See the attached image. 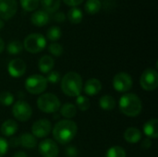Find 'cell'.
Returning <instances> with one entry per match:
<instances>
[{
	"label": "cell",
	"instance_id": "cell-1",
	"mask_svg": "<svg viewBox=\"0 0 158 157\" xmlns=\"http://www.w3.org/2000/svg\"><path fill=\"white\" fill-rule=\"evenodd\" d=\"M77 131V124L70 119H63L58 121L52 130L55 141L60 144H67L71 142L75 138Z\"/></svg>",
	"mask_w": 158,
	"mask_h": 157
},
{
	"label": "cell",
	"instance_id": "cell-2",
	"mask_svg": "<svg viewBox=\"0 0 158 157\" xmlns=\"http://www.w3.org/2000/svg\"><path fill=\"white\" fill-rule=\"evenodd\" d=\"M83 88V82L81 75L77 72L70 71L64 75L61 80V90L62 92L70 97L79 96Z\"/></svg>",
	"mask_w": 158,
	"mask_h": 157
},
{
	"label": "cell",
	"instance_id": "cell-3",
	"mask_svg": "<svg viewBox=\"0 0 158 157\" xmlns=\"http://www.w3.org/2000/svg\"><path fill=\"white\" fill-rule=\"evenodd\" d=\"M118 106L122 114L131 118L139 116L143 109L141 99L134 93H125L122 95L119 99Z\"/></svg>",
	"mask_w": 158,
	"mask_h": 157
},
{
	"label": "cell",
	"instance_id": "cell-4",
	"mask_svg": "<svg viewBox=\"0 0 158 157\" xmlns=\"http://www.w3.org/2000/svg\"><path fill=\"white\" fill-rule=\"evenodd\" d=\"M60 106L61 104L57 96L50 93H44L37 99V107L46 114L56 113Z\"/></svg>",
	"mask_w": 158,
	"mask_h": 157
},
{
	"label": "cell",
	"instance_id": "cell-5",
	"mask_svg": "<svg viewBox=\"0 0 158 157\" xmlns=\"http://www.w3.org/2000/svg\"><path fill=\"white\" fill-rule=\"evenodd\" d=\"M23 48L31 54L42 52L46 46V39L41 33H31L23 41Z\"/></svg>",
	"mask_w": 158,
	"mask_h": 157
},
{
	"label": "cell",
	"instance_id": "cell-6",
	"mask_svg": "<svg viewBox=\"0 0 158 157\" xmlns=\"http://www.w3.org/2000/svg\"><path fill=\"white\" fill-rule=\"evenodd\" d=\"M46 78L43 75L34 74L30 76L25 81V89L28 93L31 94H40L45 91L47 88Z\"/></svg>",
	"mask_w": 158,
	"mask_h": 157
},
{
	"label": "cell",
	"instance_id": "cell-7",
	"mask_svg": "<svg viewBox=\"0 0 158 157\" xmlns=\"http://www.w3.org/2000/svg\"><path fill=\"white\" fill-rule=\"evenodd\" d=\"M142 88L147 92L155 91L158 86V73L154 68H146L140 79Z\"/></svg>",
	"mask_w": 158,
	"mask_h": 157
},
{
	"label": "cell",
	"instance_id": "cell-8",
	"mask_svg": "<svg viewBox=\"0 0 158 157\" xmlns=\"http://www.w3.org/2000/svg\"><path fill=\"white\" fill-rule=\"evenodd\" d=\"M12 114L14 118L18 119L19 121L25 122L31 118L32 115V109L27 102L19 100V101H17L13 105Z\"/></svg>",
	"mask_w": 158,
	"mask_h": 157
},
{
	"label": "cell",
	"instance_id": "cell-9",
	"mask_svg": "<svg viewBox=\"0 0 158 157\" xmlns=\"http://www.w3.org/2000/svg\"><path fill=\"white\" fill-rule=\"evenodd\" d=\"M133 81L130 74L118 72L113 78V87L118 93H126L132 87Z\"/></svg>",
	"mask_w": 158,
	"mask_h": 157
},
{
	"label": "cell",
	"instance_id": "cell-10",
	"mask_svg": "<svg viewBox=\"0 0 158 157\" xmlns=\"http://www.w3.org/2000/svg\"><path fill=\"white\" fill-rule=\"evenodd\" d=\"M52 131V124L49 120L43 118L35 121L31 127V134L35 138H45Z\"/></svg>",
	"mask_w": 158,
	"mask_h": 157
},
{
	"label": "cell",
	"instance_id": "cell-11",
	"mask_svg": "<svg viewBox=\"0 0 158 157\" xmlns=\"http://www.w3.org/2000/svg\"><path fill=\"white\" fill-rule=\"evenodd\" d=\"M18 10L16 0H0V19L8 20L15 16Z\"/></svg>",
	"mask_w": 158,
	"mask_h": 157
},
{
	"label": "cell",
	"instance_id": "cell-12",
	"mask_svg": "<svg viewBox=\"0 0 158 157\" xmlns=\"http://www.w3.org/2000/svg\"><path fill=\"white\" fill-rule=\"evenodd\" d=\"M38 150L43 157H57L59 154V149L56 143L51 139L42 141L38 146Z\"/></svg>",
	"mask_w": 158,
	"mask_h": 157
},
{
	"label": "cell",
	"instance_id": "cell-13",
	"mask_svg": "<svg viewBox=\"0 0 158 157\" xmlns=\"http://www.w3.org/2000/svg\"><path fill=\"white\" fill-rule=\"evenodd\" d=\"M7 71L11 77L20 78L26 72V63L20 58H15L8 63Z\"/></svg>",
	"mask_w": 158,
	"mask_h": 157
},
{
	"label": "cell",
	"instance_id": "cell-14",
	"mask_svg": "<svg viewBox=\"0 0 158 157\" xmlns=\"http://www.w3.org/2000/svg\"><path fill=\"white\" fill-rule=\"evenodd\" d=\"M82 90L84 91V93L89 95V96H94L98 94L101 90H102V83L99 80L97 79H89L85 84L84 87L82 88Z\"/></svg>",
	"mask_w": 158,
	"mask_h": 157
},
{
	"label": "cell",
	"instance_id": "cell-15",
	"mask_svg": "<svg viewBox=\"0 0 158 157\" xmlns=\"http://www.w3.org/2000/svg\"><path fill=\"white\" fill-rule=\"evenodd\" d=\"M49 19L50 18H49L48 13L41 9L32 13L31 17V21L36 27H43L49 22Z\"/></svg>",
	"mask_w": 158,
	"mask_h": 157
},
{
	"label": "cell",
	"instance_id": "cell-16",
	"mask_svg": "<svg viewBox=\"0 0 158 157\" xmlns=\"http://www.w3.org/2000/svg\"><path fill=\"white\" fill-rule=\"evenodd\" d=\"M143 132L149 139H157L158 121L156 118L149 119L143 125Z\"/></svg>",
	"mask_w": 158,
	"mask_h": 157
},
{
	"label": "cell",
	"instance_id": "cell-17",
	"mask_svg": "<svg viewBox=\"0 0 158 157\" xmlns=\"http://www.w3.org/2000/svg\"><path fill=\"white\" fill-rule=\"evenodd\" d=\"M19 130L18 123L13 119H7L1 125V134L5 137H11L13 136Z\"/></svg>",
	"mask_w": 158,
	"mask_h": 157
},
{
	"label": "cell",
	"instance_id": "cell-18",
	"mask_svg": "<svg viewBox=\"0 0 158 157\" xmlns=\"http://www.w3.org/2000/svg\"><path fill=\"white\" fill-rule=\"evenodd\" d=\"M124 139L129 143H137L142 140V132L139 129L135 127L128 128L124 132Z\"/></svg>",
	"mask_w": 158,
	"mask_h": 157
},
{
	"label": "cell",
	"instance_id": "cell-19",
	"mask_svg": "<svg viewBox=\"0 0 158 157\" xmlns=\"http://www.w3.org/2000/svg\"><path fill=\"white\" fill-rule=\"evenodd\" d=\"M55 66V60L50 56H44L40 58L38 62V68L42 73H49Z\"/></svg>",
	"mask_w": 158,
	"mask_h": 157
},
{
	"label": "cell",
	"instance_id": "cell-20",
	"mask_svg": "<svg viewBox=\"0 0 158 157\" xmlns=\"http://www.w3.org/2000/svg\"><path fill=\"white\" fill-rule=\"evenodd\" d=\"M19 144L26 149H33L37 145V139L29 132L22 133L19 137Z\"/></svg>",
	"mask_w": 158,
	"mask_h": 157
},
{
	"label": "cell",
	"instance_id": "cell-21",
	"mask_svg": "<svg viewBox=\"0 0 158 157\" xmlns=\"http://www.w3.org/2000/svg\"><path fill=\"white\" fill-rule=\"evenodd\" d=\"M60 115L66 119H71L77 115V107L71 103H66L59 108Z\"/></svg>",
	"mask_w": 158,
	"mask_h": 157
},
{
	"label": "cell",
	"instance_id": "cell-22",
	"mask_svg": "<svg viewBox=\"0 0 158 157\" xmlns=\"http://www.w3.org/2000/svg\"><path fill=\"white\" fill-rule=\"evenodd\" d=\"M43 10L46 13H55L58 10L60 6L61 0H40Z\"/></svg>",
	"mask_w": 158,
	"mask_h": 157
},
{
	"label": "cell",
	"instance_id": "cell-23",
	"mask_svg": "<svg viewBox=\"0 0 158 157\" xmlns=\"http://www.w3.org/2000/svg\"><path fill=\"white\" fill-rule=\"evenodd\" d=\"M68 19L73 23V24H79L81 22L82 18H83V13L82 11L78 8V7H72L68 11V14L66 16Z\"/></svg>",
	"mask_w": 158,
	"mask_h": 157
},
{
	"label": "cell",
	"instance_id": "cell-24",
	"mask_svg": "<svg viewBox=\"0 0 158 157\" xmlns=\"http://www.w3.org/2000/svg\"><path fill=\"white\" fill-rule=\"evenodd\" d=\"M102 8V3L100 0H87L84 6L85 12L89 15H94L98 13Z\"/></svg>",
	"mask_w": 158,
	"mask_h": 157
},
{
	"label": "cell",
	"instance_id": "cell-25",
	"mask_svg": "<svg viewBox=\"0 0 158 157\" xmlns=\"http://www.w3.org/2000/svg\"><path fill=\"white\" fill-rule=\"evenodd\" d=\"M99 105L102 109L110 111L116 107V100L111 95H104L99 99Z\"/></svg>",
	"mask_w": 158,
	"mask_h": 157
},
{
	"label": "cell",
	"instance_id": "cell-26",
	"mask_svg": "<svg viewBox=\"0 0 158 157\" xmlns=\"http://www.w3.org/2000/svg\"><path fill=\"white\" fill-rule=\"evenodd\" d=\"M61 35H62V31H61V29L58 26H52L46 31L47 39L49 41L53 42V43H56L57 40H59Z\"/></svg>",
	"mask_w": 158,
	"mask_h": 157
},
{
	"label": "cell",
	"instance_id": "cell-27",
	"mask_svg": "<svg viewBox=\"0 0 158 157\" xmlns=\"http://www.w3.org/2000/svg\"><path fill=\"white\" fill-rule=\"evenodd\" d=\"M76 105H77L76 107H78L82 112L87 111L90 108V106H91V103H90L89 98L84 96V95H81V94L77 96V98H76Z\"/></svg>",
	"mask_w": 158,
	"mask_h": 157
},
{
	"label": "cell",
	"instance_id": "cell-28",
	"mask_svg": "<svg viewBox=\"0 0 158 157\" xmlns=\"http://www.w3.org/2000/svg\"><path fill=\"white\" fill-rule=\"evenodd\" d=\"M23 50V44L19 41H12L6 46V51L10 55H19Z\"/></svg>",
	"mask_w": 158,
	"mask_h": 157
},
{
	"label": "cell",
	"instance_id": "cell-29",
	"mask_svg": "<svg viewBox=\"0 0 158 157\" xmlns=\"http://www.w3.org/2000/svg\"><path fill=\"white\" fill-rule=\"evenodd\" d=\"M40 0H19L21 7L28 12L34 11L39 6Z\"/></svg>",
	"mask_w": 158,
	"mask_h": 157
},
{
	"label": "cell",
	"instance_id": "cell-30",
	"mask_svg": "<svg viewBox=\"0 0 158 157\" xmlns=\"http://www.w3.org/2000/svg\"><path fill=\"white\" fill-rule=\"evenodd\" d=\"M106 157H126V151L121 146H112L107 150Z\"/></svg>",
	"mask_w": 158,
	"mask_h": 157
},
{
	"label": "cell",
	"instance_id": "cell-31",
	"mask_svg": "<svg viewBox=\"0 0 158 157\" xmlns=\"http://www.w3.org/2000/svg\"><path fill=\"white\" fill-rule=\"evenodd\" d=\"M14 103V95L9 92H2L0 93V105L10 106Z\"/></svg>",
	"mask_w": 158,
	"mask_h": 157
},
{
	"label": "cell",
	"instance_id": "cell-32",
	"mask_svg": "<svg viewBox=\"0 0 158 157\" xmlns=\"http://www.w3.org/2000/svg\"><path fill=\"white\" fill-rule=\"evenodd\" d=\"M49 52L55 56H60L63 54V46L58 43H52L48 45Z\"/></svg>",
	"mask_w": 158,
	"mask_h": 157
},
{
	"label": "cell",
	"instance_id": "cell-33",
	"mask_svg": "<svg viewBox=\"0 0 158 157\" xmlns=\"http://www.w3.org/2000/svg\"><path fill=\"white\" fill-rule=\"evenodd\" d=\"M47 77L46 78V81L47 82H50L52 84H56L59 81H60V74L58 71H50L49 73H47Z\"/></svg>",
	"mask_w": 158,
	"mask_h": 157
},
{
	"label": "cell",
	"instance_id": "cell-34",
	"mask_svg": "<svg viewBox=\"0 0 158 157\" xmlns=\"http://www.w3.org/2000/svg\"><path fill=\"white\" fill-rule=\"evenodd\" d=\"M8 150V142L4 139L3 137H0V157H3Z\"/></svg>",
	"mask_w": 158,
	"mask_h": 157
},
{
	"label": "cell",
	"instance_id": "cell-35",
	"mask_svg": "<svg viewBox=\"0 0 158 157\" xmlns=\"http://www.w3.org/2000/svg\"><path fill=\"white\" fill-rule=\"evenodd\" d=\"M53 19L56 22H64L67 19L66 15L63 13V12H60V11H56L55 13V15L53 16Z\"/></svg>",
	"mask_w": 158,
	"mask_h": 157
},
{
	"label": "cell",
	"instance_id": "cell-36",
	"mask_svg": "<svg viewBox=\"0 0 158 157\" xmlns=\"http://www.w3.org/2000/svg\"><path fill=\"white\" fill-rule=\"evenodd\" d=\"M66 155L68 157H76L78 155V150L74 146H69L66 149Z\"/></svg>",
	"mask_w": 158,
	"mask_h": 157
},
{
	"label": "cell",
	"instance_id": "cell-37",
	"mask_svg": "<svg viewBox=\"0 0 158 157\" xmlns=\"http://www.w3.org/2000/svg\"><path fill=\"white\" fill-rule=\"evenodd\" d=\"M84 0H63V2L68 5V6H70L72 7H76L77 6L81 5Z\"/></svg>",
	"mask_w": 158,
	"mask_h": 157
},
{
	"label": "cell",
	"instance_id": "cell-38",
	"mask_svg": "<svg viewBox=\"0 0 158 157\" xmlns=\"http://www.w3.org/2000/svg\"><path fill=\"white\" fill-rule=\"evenodd\" d=\"M8 145L12 146V147H17V146L20 145L19 144V137H13V138H11L10 141H9V143H8Z\"/></svg>",
	"mask_w": 158,
	"mask_h": 157
},
{
	"label": "cell",
	"instance_id": "cell-39",
	"mask_svg": "<svg viewBox=\"0 0 158 157\" xmlns=\"http://www.w3.org/2000/svg\"><path fill=\"white\" fill-rule=\"evenodd\" d=\"M151 146H152V142H151L150 139L147 138V139H145V140H143L142 142V147L143 149H149Z\"/></svg>",
	"mask_w": 158,
	"mask_h": 157
},
{
	"label": "cell",
	"instance_id": "cell-40",
	"mask_svg": "<svg viewBox=\"0 0 158 157\" xmlns=\"http://www.w3.org/2000/svg\"><path fill=\"white\" fill-rule=\"evenodd\" d=\"M13 157H28V155L24 153V152H22V151H19V152H17V153H15V155H14V156Z\"/></svg>",
	"mask_w": 158,
	"mask_h": 157
},
{
	"label": "cell",
	"instance_id": "cell-41",
	"mask_svg": "<svg viewBox=\"0 0 158 157\" xmlns=\"http://www.w3.org/2000/svg\"><path fill=\"white\" fill-rule=\"evenodd\" d=\"M4 48H5V43H4V41L0 38V54L3 52Z\"/></svg>",
	"mask_w": 158,
	"mask_h": 157
},
{
	"label": "cell",
	"instance_id": "cell-42",
	"mask_svg": "<svg viewBox=\"0 0 158 157\" xmlns=\"http://www.w3.org/2000/svg\"><path fill=\"white\" fill-rule=\"evenodd\" d=\"M4 26H5V23H4V21L0 19V30H2V29L4 28Z\"/></svg>",
	"mask_w": 158,
	"mask_h": 157
}]
</instances>
